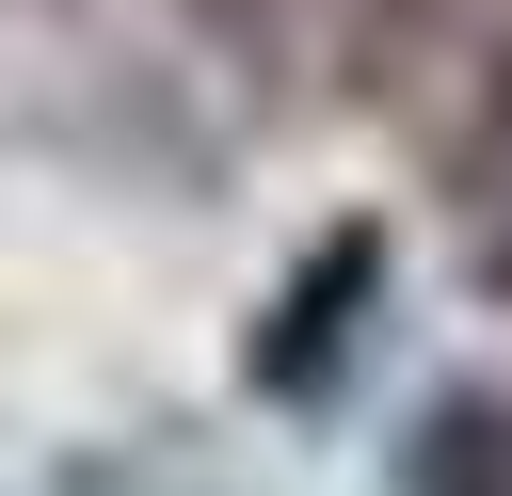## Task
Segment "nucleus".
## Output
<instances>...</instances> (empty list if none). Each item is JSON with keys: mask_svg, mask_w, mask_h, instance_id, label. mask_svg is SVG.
<instances>
[{"mask_svg": "<svg viewBox=\"0 0 512 496\" xmlns=\"http://www.w3.org/2000/svg\"><path fill=\"white\" fill-rule=\"evenodd\" d=\"M384 272H400V240H384V224H320V240L288 256V288L256 304L240 384H256V400H288V416H320V400L352 384V336L384 320Z\"/></svg>", "mask_w": 512, "mask_h": 496, "instance_id": "obj_1", "label": "nucleus"}, {"mask_svg": "<svg viewBox=\"0 0 512 496\" xmlns=\"http://www.w3.org/2000/svg\"><path fill=\"white\" fill-rule=\"evenodd\" d=\"M400 496H512V400L496 384H432L400 432Z\"/></svg>", "mask_w": 512, "mask_h": 496, "instance_id": "obj_2", "label": "nucleus"}]
</instances>
